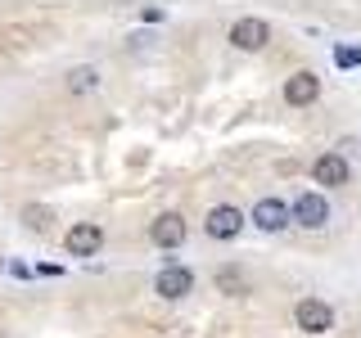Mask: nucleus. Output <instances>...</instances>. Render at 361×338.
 I'll return each instance as SVG.
<instances>
[{
    "instance_id": "obj_1",
    "label": "nucleus",
    "mask_w": 361,
    "mask_h": 338,
    "mask_svg": "<svg viewBox=\"0 0 361 338\" xmlns=\"http://www.w3.org/2000/svg\"><path fill=\"white\" fill-rule=\"evenodd\" d=\"M289 217L298 221L302 230H321V225L330 221V203H325L321 194H312V189H307V194H298V199H293Z\"/></svg>"
},
{
    "instance_id": "obj_2",
    "label": "nucleus",
    "mask_w": 361,
    "mask_h": 338,
    "mask_svg": "<svg viewBox=\"0 0 361 338\" xmlns=\"http://www.w3.org/2000/svg\"><path fill=\"white\" fill-rule=\"evenodd\" d=\"M99 244H104V230H99L95 221H77L73 230L63 234V248H68L73 257H95Z\"/></svg>"
},
{
    "instance_id": "obj_3",
    "label": "nucleus",
    "mask_w": 361,
    "mask_h": 338,
    "mask_svg": "<svg viewBox=\"0 0 361 338\" xmlns=\"http://www.w3.org/2000/svg\"><path fill=\"white\" fill-rule=\"evenodd\" d=\"M293 320H298L302 334H325V330L334 325V311L325 307L321 298H302L298 307H293Z\"/></svg>"
},
{
    "instance_id": "obj_4",
    "label": "nucleus",
    "mask_w": 361,
    "mask_h": 338,
    "mask_svg": "<svg viewBox=\"0 0 361 338\" xmlns=\"http://www.w3.org/2000/svg\"><path fill=\"white\" fill-rule=\"evenodd\" d=\"M154 289H158V298L176 302V298H185V293L195 289V275H190L185 266H163V270H158V280H154Z\"/></svg>"
},
{
    "instance_id": "obj_5",
    "label": "nucleus",
    "mask_w": 361,
    "mask_h": 338,
    "mask_svg": "<svg viewBox=\"0 0 361 338\" xmlns=\"http://www.w3.org/2000/svg\"><path fill=\"white\" fill-rule=\"evenodd\" d=\"M267 41H271V27L262 18H240L231 27V45H240V50H262Z\"/></svg>"
},
{
    "instance_id": "obj_6",
    "label": "nucleus",
    "mask_w": 361,
    "mask_h": 338,
    "mask_svg": "<svg viewBox=\"0 0 361 338\" xmlns=\"http://www.w3.org/2000/svg\"><path fill=\"white\" fill-rule=\"evenodd\" d=\"M149 239L158 248H180V244H185V221H180L176 212H163V217L149 225Z\"/></svg>"
},
{
    "instance_id": "obj_7",
    "label": "nucleus",
    "mask_w": 361,
    "mask_h": 338,
    "mask_svg": "<svg viewBox=\"0 0 361 338\" xmlns=\"http://www.w3.org/2000/svg\"><path fill=\"white\" fill-rule=\"evenodd\" d=\"M203 225H208L212 239H235L240 225H244V217H240V208H226V203H221V208L208 212V221H203Z\"/></svg>"
},
{
    "instance_id": "obj_8",
    "label": "nucleus",
    "mask_w": 361,
    "mask_h": 338,
    "mask_svg": "<svg viewBox=\"0 0 361 338\" xmlns=\"http://www.w3.org/2000/svg\"><path fill=\"white\" fill-rule=\"evenodd\" d=\"M253 225H262V230H285V225H289V208L280 199H257L253 203Z\"/></svg>"
},
{
    "instance_id": "obj_9",
    "label": "nucleus",
    "mask_w": 361,
    "mask_h": 338,
    "mask_svg": "<svg viewBox=\"0 0 361 338\" xmlns=\"http://www.w3.org/2000/svg\"><path fill=\"white\" fill-rule=\"evenodd\" d=\"M316 95H321V82H316V73H293L289 82H285V99H289L293 108L312 104Z\"/></svg>"
},
{
    "instance_id": "obj_10",
    "label": "nucleus",
    "mask_w": 361,
    "mask_h": 338,
    "mask_svg": "<svg viewBox=\"0 0 361 338\" xmlns=\"http://www.w3.org/2000/svg\"><path fill=\"white\" fill-rule=\"evenodd\" d=\"M312 176H316V185H348V158L321 154V158H316V167H312Z\"/></svg>"
},
{
    "instance_id": "obj_11",
    "label": "nucleus",
    "mask_w": 361,
    "mask_h": 338,
    "mask_svg": "<svg viewBox=\"0 0 361 338\" xmlns=\"http://www.w3.org/2000/svg\"><path fill=\"white\" fill-rule=\"evenodd\" d=\"M95 86H99V73L90 63H82V68H73V73H68V90H73V95H90Z\"/></svg>"
},
{
    "instance_id": "obj_12",
    "label": "nucleus",
    "mask_w": 361,
    "mask_h": 338,
    "mask_svg": "<svg viewBox=\"0 0 361 338\" xmlns=\"http://www.w3.org/2000/svg\"><path fill=\"white\" fill-rule=\"evenodd\" d=\"M23 221H27V230L45 234V230H50V221H54V212L41 208V203H27V208H23Z\"/></svg>"
},
{
    "instance_id": "obj_13",
    "label": "nucleus",
    "mask_w": 361,
    "mask_h": 338,
    "mask_svg": "<svg viewBox=\"0 0 361 338\" xmlns=\"http://www.w3.org/2000/svg\"><path fill=\"white\" fill-rule=\"evenodd\" d=\"M334 63L338 68H357L361 63V45H357V50H353V45H338V50H334Z\"/></svg>"
},
{
    "instance_id": "obj_14",
    "label": "nucleus",
    "mask_w": 361,
    "mask_h": 338,
    "mask_svg": "<svg viewBox=\"0 0 361 338\" xmlns=\"http://www.w3.org/2000/svg\"><path fill=\"white\" fill-rule=\"evenodd\" d=\"M217 284H221L226 293H244V280L235 275V270H221V275H217Z\"/></svg>"
}]
</instances>
